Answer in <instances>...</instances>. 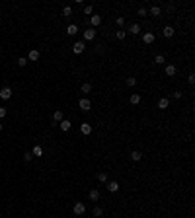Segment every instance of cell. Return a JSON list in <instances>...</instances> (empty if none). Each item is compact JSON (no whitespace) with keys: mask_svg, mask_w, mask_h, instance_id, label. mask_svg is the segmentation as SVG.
<instances>
[{"mask_svg":"<svg viewBox=\"0 0 195 218\" xmlns=\"http://www.w3.org/2000/svg\"><path fill=\"white\" fill-rule=\"evenodd\" d=\"M72 210H74V214H76V216H82V214L86 212V204H84V203H74Z\"/></svg>","mask_w":195,"mask_h":218,"instance_id":"cell-1","label":"cell"},{"mask_svg":"<svg viewBox=\"0 0 195 218\" xmlns=\"http://www.w3.org/2000/svg\"><path fill=\"white\" fill-rule=\"evenodd\" d=\"M96 39V29L94 28H88L84 31V41H94Z\"/></svg>","mask_w":195,"mask_h":218,"instance_id":"cell-2","label":"cell"},{"mask_svg":"<svg viewBox=\"0 0 195 218\" xmlns=\"http://www.w3.org/2000/svg\"><path fill=\"white\" fill-rule=\"evenodd\" d=\"M78 107L82 109V111H90V107H92V103H90V99L88 98H82L78 101Z\"/></svg>","mask_w":195,"mask_h":218,"instance_id":"cell-3","label":"cell"},{"mask_svg":"<svg viewBox=\"0 0 195 218\" xmlns=\"http://www.w3.org/2000/svg\"><path fill=\"white\" fill-rule=\"evenodd\" d=\"M88 23H92V28L96 29L100 23H102V16H98V14H94V16H90L88 18Z\"/></svg>","mask_w":195,"mask_h":218,"instance_id":"cell-4","label":"cell"},{"mask_svg":"<svg viewBox=\"0 0 195 218\" xmlns=\"http://www.w3.org/2000/svg\"><path fill=\"white\" fill-rule=\"evenodd\" d=\"M84 49H86L84 41H76L74 45H72V51H74V55H80V53H84Z\"/></svg>","mask_w":195,"mask_h":218,"instance_id":"cell-5","label":"cell"},{"mask_svg":"<svg viewBox=\"0 0 195 218\" xmlns=\"http://www.w3.org/2000/svg\"><path fill=\"white\" fill-rule=\"evenodd\" d=\"M143 41L146 43V45H150V43H154V41H156V35H154L152 31H146V33L143 35Z\"/></svg>","mask_w":195,"mask_h":218,"instance_id":"cell-6","label":"cell"},{"mask_svg":"<svg viewBox=\"0 0 195 218\" xmlns=\"http://www.w3.org/2000/svg\"><path fill=\"white\" fill-rule=\"evenodd\" d=\"M0 98H2V99H10V98H12V88H8V86L2 88V90H0Z\"/></svg>","mask_w":195,"mask_h":218,"instance_id":"cell-7","label":"cell"},{"mask_svg":"<svg viewBox=\"0 0 195 218\" xmlns=\"http://www.w3.org/2000/svg\"><path fill=\"white\" fill-rule=\"evenodd\" d=\"M28 60H31V62L39 60V51H37V49H31V51L28 53Z\"/></svg>","mask_w":195,"mask_h":218,"instance_id":"cell-8","label":"cell"},{"mask_svg":"<svg viewBox=\"0 0 195 218\" xmlns=\"http://www.w3.org/2000/svg\"><path fill=\"white\" fill-rule=\"evenodd\" d=\"M174 33H176V29H174L172 25H166V28L162 29V35H164V37H174Z\"/></svg>","mask_w":195,"mask_h":218,"instance_id":"cell-9","label":"cell"},{"mask_svg":"<svg viewBox=\"0 0 195 218\" xmlns=\"http://www.w3.org/2000/svg\"><path fill=\"white\" fill-rule=\"evenodd\" d=\"M59 127H60V130H65V133H66V130H70V127H72V123H70L68 119H63V121H60V123H59Z\"/></svg>","mask_w":195,"mask_h":218,"instance_id":"cell-10","label":"cell"},{"mask_svg":"<svg viewBox=\"0 0 195 218\" xmlns=\"http://www.w3.org/2000/svg\"><path fill=\"white\" fill-rule=\"evenodd\" d=\"M164 72H166V76H176L178 68L174 64H166V68H164Z\"/></svg>","mask_w":195,"mask_h":218,"instance_id":"cell-11","label":"cell"},{"mask_svg":"<svg viewBox=\"0 0 195 218\" xmlns=\"http://www.w3.org/2000/svg\"><path fill=\"white\" fill-rule=\"evenodd\" d=\"M80 133H82V135H90V133H92V125H90V123H82V125H80Z\"/></svg>","mask_w":195,"mask_h":218,"instance_id":"cell-12","label":"cell"},{"mask_svg":"<svg viewBox=\"0 0 195 218\" xmlns=\"http://www.w3.org/2000/svg\"><path fill=\"white\" fill-rule=\"evenodd\" d=\"M107 191H109V193H117V191H119V183H117V181H109V183H107Z\"/></svg>","mask_w":195,"mask_h":218,"instance_id":"cell-13","label":"cell"},{"mask_svg":"<svg viewBox=\"0 0 195 218\" xmlns=\"http://www.w3.org/2000/svg\"><path fill=\"white\" fill-rule=\"evenodd\" d=\"M78 31H80V29H78V25H76V23H70L68 28H66V33H68V35H76Z\"/></svg>","mask_w":195,"mask_h":218,"instance_id":"cell-14","label":"cell"},{"mask_svg":"<svg viewBox=\"0 0 195 218\" xmlns=\"http://www.w3.org/2000/svg\"><path fill=\"white\" fill-rule=\"evenodd\" d=\"M131 160H133V162H140V160H143V154H140L139 150H133V152H131Z\"/></svg>","mask_w":195,"mask_h":218,"instance_id":"cell-15","label":"cell"},{"mask_svg":"<svg viewBox=\"0 0 195 218\" xmlns=\"http://www.w3.org/2000/svg\"><path fill=\"white\" fill-rule=\"evenodd\" d=\"M148 14L152 16V18H158V16H160V6H150Z\"/></svg>","mask_w":195,"mask_h":218,"instance_id":"cell-16","label":"cell"},{"mask_svg":"<svg viewBox=\"0 0 195 218\" xmlns=\"http://www.w3.org/2000/svg\"><path fill=\"white\" fill-rule=\"evenodd\" d=\"M129 33H133V35H139V33H140V25H139V23H133V25H129Z\"/></svg>","mask_w":195,"mask_h":218,"instance_id":"cell-17","label":"cell"},{"mask_svg":"<svg viewBox=\"0 0 195 218\" xmlns=\"http://www.w3.org/2000/svg\"><path fill=\"white\" fill-rule=\"evenodd\" d=\"M63 119H65V115H63V111H60V109L53 113V121H55V123H60Z\"/></svg>","mask_w":195,"mask_h":218,"instance_id":"cell-18","label":"cell"},{"mask_svg":"<svg viewBox=\"0 0 195 218\" xmlns=\"http://www.w3.org/2000/svg\"><path fill=\"white\" fill-rule=\"evenodd\" d=\"M129 101L133 103V105H139V103H140V96H139V93H131Z\"/></svg>","mask_w":195,"mask_h":218,"instance_id":"cell-19","label":"cell"},{"mask_svg":"<svg viewBox=\"0 0 195 218\" xmlns=\"http://www.w3.org/2000/svg\"><path fill=\"white\" fill-rule=\"evenodd\" d=\"M98 199H100V191H98V189H90V201L96 203Z\"/></svg>","mask_w":195,"mask_h":218,"instance_id":"cell-20","label":"cell"},{"mask_svg":"<svg viewBox=\"0 0 195 218\" xmlns=\"http://www.w3.org/2000/svg\"><path fill=\"white\" fill-rule=\"evenodd\" d=\"M168 105H170V99L168 98H162L158 101V107H160V109H168Z\"/></svg>","mask_w":195,"mask_h":218,"instance_id":"cell-21","label":"cell"},{"mask_svg":"<svg viewBox=\"0 0 195 218\" xmlns=\"http://www.w3.org/2000/svg\"><path fill=\"white\" fill-rule=\"evenodd\" d=\"M164 62H166V59H164V55H156V56H154V64L162 66Z\"/></svg>","mask_w":195,"mask_h":218,"instance_id":"cell-22","label":"cell"},{"mask_svg":"<svg viewBox=\"0 0 195 218\" xmlns=\"http://www.w3.org/2000/svg\"><path fill=\"white\" fill-rule=\"evenodd\" d=\"M31 154H33V156H43V148H41V146H33Z\"/></svg>","mask_w":195,"mask_h":218,"instance_id":"cell-23","label":"cell"},{"mask_svg":"<svg viewBox=\"0 0 195 218\" xmlns=\"http://www.w3.org/2000/svg\"><path fill=\"white\" fill-rule=\"evenodd\" d=\"M63 16H65V18H70V16H72V8H70V6H65V8H63Z\"/></svg>","mask_w":195,"mask_h":218,"instance_id":"cell-24","label":"cell"},{"mask_svg":"<svg viewBox=\"0 0 195 218\" xmlns=\"http://www.w3.org/2000/svg\"><path fill=\"white\" fill-rule=\"evenodd\" d=\"M92 214H94V216H96V218H100V216H102V214H103V209H102V206H96V209L92 210Z\"/></svg>","mask_w":195,"mask_h":218,"instance_id":"cell-25","label":"cell"},{"mask_svg":"<svg viewBox=\"0 0 195 218\" xmlns=\"http://www.w3.org/2000/svg\"><path fill=\"white\" fill-rule=\"evenodd\" d=\"M90 92H92V84H88V82L82 84V93H90Z\"/></svg>","mask_w":195,"mask_h":218,"instance_id":"cell-26","label":"cell"},{"mask_svg":"<svg viewBox=\"0 0 195 218\" xmlns=\"http://www.w3.org/2000/svg\"><path fill=\"white\" fill-rule=\"evenodd\" d=\"M115 37H117V39H119V41H123V39H125V37H127V31H123V29H119V31H117V33H115Z\"/></svg>","mask_w":195,"mask_h":218,"instance_id":"cell-27","label":"cell"},{"mask_svg":"<svg viewBox=\"0 0 195 218\" xmlns=\"http://www.w3.org/2000/svg\"><path fill=\"white\" fill-rule=\"evenodd\" d=\"M98 179L102 181V183H106V181H107V173L106 172H100V173H98Z\"/></svg>","mask_w":195,"mask_h":218,"instance_id":"cell-28","label":"cell"},{"mask_svg":"<svg viewBox=\"0 0 195 218\" xmlns=\"http://www.w3.org/2000/svg\"><path fill=\"white\" fill-rule=\"evenodd\" d=\"M92 12H94V6L90 4V6H84V14L86 16H92Z\"/></svg>","mask_w":195,"mask_h":218,"instance_id":"cell-29","label":"cell"},{"mask_svg":"<svg viewBox=\"0 0 195 218\" xmlns=\"http://www.w3.org/2000/svg\"><path fill=\"white\" fill-rule=\"evenodd\" d=\"M28 64V59H25V56H20L18 59V66H25Z\"/></svg>","mask_w":195,"mask_h":218,"instance_id":"cell-30","label":"cell"},{"mask_svg":"<svg viewBox=\"0 0 195 218\" xmlns=\"http://www.w3.org/2000/svg\"><path fill=\"white\" fill-rule=\"evenodd\" d=\"M23 160H25V162H31V160H33V154L31 152H25V154H23Z\"/></svg>","mask_w":195,"mask_h":218,"instance_id":"cell-31","label":"cell"},{"mask_svg":"<svg viewBox=\"0 0 195 218\" xmlns=\"http://www.w3.org/2000/svg\"><path fill=\"white\" fill-rule=\"evenodd\" d=\"M115 22H117V25H119V28H123V25H125V18H123V16H121V18H117Z\"/></svg>","mask_w":195,"mask_h":218,"instance_id":"cell-32","label":"cell"},{"mask_svg":"<svg viewBox=\"0 0 195 218\" xmlns=\"http://www.w3.org/2000/svg\"><path fill=\"white\" fill-rule=\"evenodd\" d=\"M127 84H129V86H137V78H133V76L127 78Z\"/></svg>","mask_w":195,"mask_h":218,"instance_id":"cell-33","label":"cell"},{"mask_svg":"<svg viewBox=\"0 0 195 218\" xmlns=\"http://www.w3.org/2000/svg\"><path fill=\"white\" fill-rule=\"evenodd\" d=\"M6 115H8V111H6V107H0V119H4Z\"/></svg>","mask_w":195,"mask_h":218,"instance_id":"cell-34","label":"cell"},{"mask_svg":"<svg viewBox=\"0 0 195 218\" xmlns=\"http://www.w3.org/2000/svg\"><path fill=\"white\" fill-rule=\"evenodd\" d=\"M187 82L193 86V84H195V74H189V76H187Z\"/></svg>","mask_w":195,"mask_h":218,"instance_id":"cell-35","label":"cell"},{"mask_svg":"<svg viewBox=\"0 0 195 218\" xmlns=\"http://www.w3.org/2000/svg\"><path fill=\"white\" fill-rule=\"evenodd\" d=\"M139 16H146V10H144V8H139Z\"/></svg>","mask_w":195,"mask_h":218,"instance_id":"cell-36","label":"cell"},{"mask_svg":"<svg viewBox=\"0 0 195 218\" xmlns=\"http://www.w3.org/2000/svg\"><path fill=\"white\" fill-rule=\"evenodd\" d=\"M174 98H176V99H181V92H174Z\"/></svg>","mask_w":195,"mask_h":218,"instance_id":"cell-37","label":"cell"},{"mask_svg":"<svg viewBox=\"0 0 195 218\" xmlns=\"http://www.w3.org/2000/svg\"><path fill=\"white\" fill-rule=\"evenodd\" d=\"M0 130H2V123H0Z\"/></svg>","mask_w":195,"mask_h":218,"instance_id":"cell-38","label":"cell"}]
</instances>
